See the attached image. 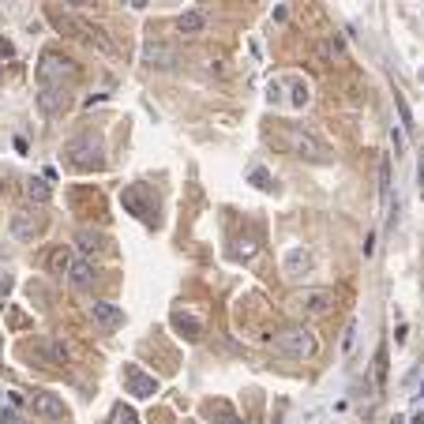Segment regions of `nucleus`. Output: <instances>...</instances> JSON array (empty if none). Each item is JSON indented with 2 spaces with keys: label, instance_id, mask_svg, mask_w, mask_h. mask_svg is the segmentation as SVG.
<instances>
[{
  "label": "nucleus",
  "instance_id": "obj_4",
  "mask_svg": "<svg viewBox=\"0 0 424 424\" xmlns=\"http://www.w3.org/2000/svg\"><path fill=\"white\" fill-rule=\"evenodd\" d=\"M289 304L300 312V316H327L330 304H334V289H327V285H312V289L293 293Z\"/></svg>",
  "mask_w": 424,
  "mask_h": 424
},
{
  "label": "nucleus",
  "instance_id": "obj_1",
  "mask_svg": "<svg viewBox=\"0 0 424 424\" xmlns=\"http://www.w3.org/2000/svg\"><path fill=\"white\" fill-rule=\"evenodd\" d=\"M271 346H274V353L289 357V361H308V357L319 353V338L308 327H285L271 338Z\"/></svg>",
  "mask_w": 424,
  "mask_h": 424
},
{
  "label": "nucleus",
  "instance_id": "obj_26",
  "mask_svg": "<svg viewBox=\"0 0 424 424\" xmlns=\"http://www.w3.org/2000/svg\"><path fill=\"white\" fill-rule=\"evenodd\" d=\"M0 424H23V417L12 409V405H4V409H0Z\"/></svg>",
  "mask_w": 424,
  "mask_h": 424
},
{
  "label": "nucleus",
  "instance_id": "obj_33",
  "mask_svg": "<svg viewBox=\"0 0 424 424\" xmlns=\"http://www.w3.org/2000/svg\"><path fill=\"white\" fill-rule=\"evenodd\" d=\"M222 424H241V421H237V417H229V413H226V417H222Z\"/></svg>",
  "mask_w": 424,
  "mask_h": 424
},
{
  "label": "nucleus",
  "instance_id": "obj_30",
  "mask_svg": "<svg viewBox=\"0 0 424 424\" xmlns=\"http://www.w3.org/2000/svg\"><path fill=\"white\" fill-rule=\"evenodd\" d=\"M12 53H15V45L8 38H0V57H12Z\"/></svg>",
  "mask_w": 424,
  "mask_h": 424
},
{
  "label": "nucleus",
  "instance_id": "obj_22",
  "mask_svg": "<svg viewBox=\"0 0 424 424\" xmlns=\"http://www.w3.org/2000/svg\"><path fill=\"white\" fill-rule=\"evenodd\" d=\"M45 357H49V364H64V361H68V349H64L60 338H49V342H45Z\"/></svg>",
  "mask_w": 424,
  "mask_h": 424
},
{
  "label": "nucleus",
  "instance_id": "obj_5",
  "mask_svg": "<svg viewBox=\"0 0 424 424\" xmlns=\"http://www.w3.org/2000/svg\"><path fill=\"white\" fill-rule=\"evenodd\" d=\"M285 146H289L297 158H312V162H323L327 158V151H323V143L319 139H312V135H304V132H297V128H285Z\"/></svg>",
  "mask_w": 424,
  "mask_h": 424
},
{
  "label": "nucleus",
  "instance_id": "obj_13",
  "mask_svg": "<svg viewBox=\"0 0 424 424\" xmlns=\"http://www.w3.org/2000/svg\"><path fill=\"white\" fill-rule=\"evenodd\" d=\"M177 31L184 38H199L203 31H207V12H199V8H192V12H184L177 19Z\"/></svg>",
  "mask_w": 424,
  "mask_h": 424
},
{
  "label": "nucleus",
  "instance_id": "obj_18",
  "mask_svg": "<svg viewBox=\"0 0 424 424\" xmlns=\"http://www.w3.org/2000/svg\"><path fill=\"white\" fill-rule=\"evenodd\" d=\"M26 199H31V203H38V207H42V203H49V196H53V188H49V184H45V180H26Z\"/></svg>",
  "mask_w": 424,
  "mask_h": 424
},
{
  "label": "nucleus",
  "instance_id": "obj_27",
  "mask_svg": "<svg viewBox=\"0 0 424 424\" xmlns=\"http://www.w3.org/2000/svg\"><path fill=\"white\" fill-rule=\"evenodd\" d=\"M252 184H255V188H271V173H266V169H252Z\"/></svg>",
  "mask_w": 424,
  "mask_h": 424
},
{
  "label": "nucleus",
  "instance_id": "obj_16",
  "mask_svg": "<svg viewBox=\"0 0 424 424\" xmlns=\"http://www.w3.org/2000/svg\"><path fill=\"white\" fill-rule=\"evenodd\" d=\"M285 83H289V105H293V109H304V105H308V101H312V87H308V83L297 79V76L285 79Z\"/></svg>",
  "mask_w": 424,
  "mask_h": 424
},
{
  "label": "nucleus",
  "instance_id": "obj_14",
  "mask_svg": "<svg viewBox=\"0 0 424 424\" xmlns=\"http://www.w3.org/2000/svg\"><path fill=\"white\" fill-rule=\"evenodd\" d=\"M38 105H42V113H60L64 109V87H42L38 90Z\"/></svg>",
  "mask_w": 424,
  "mask_h": 424
},
{
  "label": "nucleus",
  "instance_id": "obj_20",
  "mask_svg": "<svg viewBox=\"0 0 424 424\" xmlns=\"http://www.w3.org/2000/svg\"><path fill=\"white\" fill-rule=\"evenodd\" d=\"M105 424H139V417H135V409H132V405L117 402V405H113V413H109V421H105Z\"/></svg>",
  "mask_w": 424,
  "mask_h": 424
},
{
  "label": "nucleus",
  "instance_id": "obj_28",
  "mask_svg": "<svg viewBox=\"0 0 424 424\" xmlns=\"http://www.w3.org/2000/svg\"><path fill=\"white\" fill-rule=\"evenodd\" d=\"M60 4H68V8H98L101 0H60Z\"/></svg>",
  "mask_w": 424,
  "mask_h": 424
},
{
  "label": "nucleus",
  "instance_id": "obj_8",
  "mask_svg": "<svg viewBox=\"0 0 424 424\" xmlns=\"http://www.w3.org/2000/svg\"><path fill=\"white\" fill-rule=\"evenodd\" d=\"M90 319H94L98 330L113 334V330L124 327V308H117V304H109V300H94L90 304Z\"/></svg>",
  "mask_w": 424,
  "mask_h": 424
},
{
  "label": "nucleus",
  "instance_id": "obj_12",
  "mask_svg": "<svg viewBox=\"0 0 424 424\" xmlns=\"http://www.w3.org/2000/svg\"><path fill=\"white\" fill-rule=\"evenodd\" d=\"M45 266H49V274H57V278H68L71 266H76V255H71L68 244H57L49 255H45Z\"/></svg>",
  "mask_w": 424,
  "mask_h": 424
},
{
  "label": "nucleus",
  "instance_id": "obj_23",
  "mask_svg": "<svg viewBox=\"0 0 424 424\" xmlns=\"http://www.w3.org/2000/svg\"><path fill=\"white\" fill-rule=\"evenodd\" d=\"M87 42H90V45H98V49H101V53H105V57H113V53H117V49H113V42H109V38H105V31H98V26H90V34H87Z\"/></svg>",
  "mask_w": 424,
  "mask_h": 424
},
{
  "label": "nucleus",
  "instance_id": "obj_21",
  "mask_svg": "<svg viewBox=\"0 0 424 424\" xmlns=\"http://www.w3.org/2000/svg\"><path fill=\"white\" fill-rule=\"evenodd\" d=\"M76 241H79V248H83V252H98V248H101V241H105V237H101V233H94V229H79V237H76Z\"/></svg>",
  "mask_w": 424,
  "mask_h": 424
},
{
  "label": "nucleus",
  "instance_id": "obj_32",
  "mask_svg": "<svg viewBox=\"0 0 424 424\" xmlns=\"http://www.w3.org/2000/svg\"><path fill=\"white\" fill-rule=\"evenodd\" d=\"M417 180H421V192H424V162H421V169H417Z\"/></svg>",
  "mask_w": 424,
  "mask_h": 424
},
{
  "label": "nucleus",
  "instance_id": "obj_19",
  "mask_svg": "<svg viewBox=\"0 0 424 424\" xmlns=\"http://www.w3.org/2000/svg\"><path fill=\"white\" fill-rule=\"evenodd\" d=\"M121 199H124V207L132 210L135 218H146V214H151V210H146V203H143V196H139V188H124Z\"/></svg>",
  "mask_w": 424,
  "mask_h": 424
},
{
  "label": "nucleus",
  "instance_id": "obj_7",
  "mask_svg": "<svg viewBox=\"0 0 424 424\" xmlns=\"http://www.w3.org/2000/svg\"><path fill=\"white\" fill-rule=\"evenodd\" d=\"M34 413H38L42 421H49V424H68V405H64L57 394H49V391H38L34 394Z\"/></svg>",
  "mask_w": 424,
  "mask_h": 424
},
{
  "label": "nucleus",
  "instance_id": "obj_11",
  "mask_svg": "<svg viewBox=\"0 0 424 424\" xmlns=\"http://www.w3.org/2000/svg\"><path fill=\"white\" fill-rule=\"evenodd\" d=\"M38 229H42V222L34 218V210H15L12 214V237L15 241H34Z\"/></svg>",
  "mask_w": 424,
  "mask_h": 424
},
{
  "label": "nucleus",
  "instance_id": "obj_34",
  "mask_svg": "<svg viewBox=\"0 0 424 424\" xmlns=\"http://www.w3.org/2000/svg\"><path fill=\"white\" fill-rule=\"evenodd\" d=\"M146 4V0H132V8H143Z\"/></svg>",
  "mask_w": 424,
  "mask_h": 424
},
{
  "label": "nucleus",
  "instance_id": "obj_6",
  "mask_svg": "<svg viewBox=\"0 0 424 424\" xmlns=\"http://www.w3.org/2000/svg\"><path fill=\"white\" fill-rule=\"evenodd\" d=\"M124 387H128L132 398H154V394H158V380L146 375L139 364H124Z\"/></svg>",
  "mask_w": 424,
  "mask_h": 424
},
{
  "label": "nucleus",
  "instance_id": "obj_35",
  "mask_svg": "<svg viewBox=\"0 0 424 424\" xmlns=\"http://www.w3.org/2000/svg\"><path fill=\"white\" fill-rule=\"evenodd\" d=\"M0 260H4V248H0Z\"/></svg>",
  "mask_w": 424,
  "mask_h": 424
},
{
  "label": "nucleus",
  "instance_id": "obj_3",
  "mask_svg": "<svg viewBox=\"0 0 424 424\" xmlns=\"http://www.w3.org/2000/svg\"><path fill=\"white\" fill-rule=\"evenodd\" d=\"M76 76H79V68L71 57H64V53H42V60H38L42 87H64V83H71Z\"/></svg>",
  "mask_w": 424,
  "mask_h": 424
},
{
  "label": "nucleus",
  "instance_id": "obj_17",
  "mask_svg": "<svg viewBox=\"0 0 424 424\" xmlns=\"http://www.w3.org/2000/svg\"><path fill=\"white\" fill-rule=\"evenodd\" d=\"M68 282L76 285V289H87V285L94 282V266H90L87 260H76V266H71V274H68Z\"/></svg>",
  "mask_w": 424,
  "mask_h": 424
},
{
  "label": "nucleus",
  "instance_id": "obj_15",
  "mask_svg": "<svg viewBox=\"0 0 424 424\" xmlns=\"http://www.w3.org/2000/svg\"><path fill=\"white\" fill-rule=\"evenodd\" d=\"M316 57H319V64H334V60H342V57H346L342 38H323V42L316 45Z\"/></svg>",
  "mask_w": 424,
  "mask_h": 424
},
{
  "label": "nucleus",
  "instance_id": "obj_29",
  "mask_svg": "<svg viewBox=\"0 0 424 424\" xmlns=\"http://www.w3.org/2000/svg\"><path fill=\"white\" fill-rule=\"evenodd\" d=\"M398 113H402V124L405 128H413V117H409V105H405V101L398 98Z\"/></svg>",
  "mask_w": 424,
  "mask_h": 424
},
{
  "label": "nucleus",
  "instance_id": "obj_2",
  "mask_svg": "<svg viewBox=\"0 0 424 424\" xmlns=\"http://www.w3.org/2000/svg\"><path fill=\"white\" fill-rule=\"evenodd\" d=\"M64 162L79 173H90V169H101L105 158H101V139L94 135H76V139L64 143Z\"/></svg>",
  "mask_w": 424,
  "mask_h": 424
},
{
  "label": "nucleus",
  "instance_id": "obj_10",
  "mask_svg": "<svg viewBox=\"0 0 424 424\" xmlns=\"http://www.w3.org/2000/svg\"><path fill=\"white\" fill-rule=\"evenodd\" d=\"M143 64H151V68L169 71V68H177V49H173V45L146 42V45H143Z\"/></svg>",
  "mask_w": 424,
  "mask_h": 424
},
{
  "label": "nucleus",
  "instance_id": "obj_9",
  "mask_svg": "<svg viewBox=\"0 0 424 424\" xmlns=\"http://www.w3.org/2000/svg\"><path fill=\"white\" fill-rule=\"evenodd\" d=\"M312 266H316V255H312L308 248H289V252H285V260H282L285 278H300V274L312 271Z\"/></svg>",
  "mask_w": 424,
  "mask_h": 424
},
{
  "label": "nucleus",
  "instance_id": "obj_31",
  "mask_svg": "<svg viewBox=\"0 0 424 424\" xmlns=\"http://www.w3.org/2000/svg\"><path fill=\"white\" fill-rule=\"evenodd\" d=\"M8 289H12V278L4 274V278H0V293H8Z\"/></svg>",
  "mask_w": 424,
  "mask_h": 424
},
{
  "label": "nucleus",
  "instance_id": "obj_24",
  "mask_svg": "<svg viewBox=\"0 0 424 424\" xmlns=\"http://www.w3.org/2000/svg\"><path fill=\"white\" fill-rule=\"evenodd\" d=\"M173 323H177V327H188V338H192V342L199 338V323H196V319H188V316H180V312H177V316H173Z\"/></svg>",
  "mask_w": 424,
  "mask_h": 424
},
{
  "label": "nucleus",
  "instance_id": "obj_25",
  "mask_svg": "<svg viewBox=\"0 0 424 424\" xmlns=\"http://www.w3.org/2000/svg\"><path fill=\"white\" fill-rule=\"evenodd\" d=\"M353 342H357V323H349L346 334H342V353H349V349H353Z\"/></svg>",
  "mask_w": 424,
  "mask_h": 424
}]
</instances>
